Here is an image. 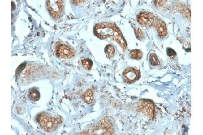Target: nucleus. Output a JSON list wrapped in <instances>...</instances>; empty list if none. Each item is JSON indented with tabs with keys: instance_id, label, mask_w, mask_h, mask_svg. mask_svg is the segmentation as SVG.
Instances as JSON below:
<instances>
[{
	"instance_id": "2",
	"label": "nucleus",
	"mask_w": 203,
	"mask_h": 135,
	"mask_svg": "<svg viewBox=\"0 0 203 135\" xmlns=\"http://www.w3.org/2000/svg\"><path fill=\"white\" fill-rule=\"evenodd\" d=\"M137 22L145 27L156 28L158 35L162 38L167 35V29L165 23L160 18L149 12H142L137 16Z\"/></svg>"
},
{
	"instance_id": "6",
	"label": "nucleus",
	"mask_w": 203,
	"mask_h": 135,
	"mask_svg": "<svg viewBox=\"0 0 203 135\" xmlns=\"http://www.w3.org/2000/svg\"><path fill=\"white\" fill-rule=\"evenodd\" d=\"M103 118L102 120L97 124L96 127L93 128L92 132L91 134H111L113 133V129L111 126L110 123L108 122V119Z\"/></svg>"
},
{
	"instance_id": "8",
	"label": "nucleus",
	"mask_w": 203,
	"mask_h": 135,
	"mask_svg": "<svg viewBox=\"0 0 203 135\" xmlns=\"http://www.w3.org/2000/svg\"><path fill=\"white\" fill-rule=\"evenodd\" d=\"M56 55L58 57L60 58L68 59L75 56V51L69 46L60 45L56 47Z\"/></svg>"
},
{
	"instance_id": "15",
	"label": "nucleus",
	"mask_w": 203,
	"mask_h": 135,
	"mask_svg": "<svg viewBox=\"0 0 203 135\" xmlns=\"http://www.w3.org/2000/svg\"><path fill=\"white\" fill-rule=\"evenodd\" d=\"M135 32H136V37L137 39L140 40V41H142V40L144 39L145 35L142 29L139 28H136Z\"/></svg>"
},
{
	"instance_id": "10",
	"label": "nucleus",
	"mask_w": 203,
	"mask_h": 135,
	"mask_svg": "<svg viewBox=\"0 0 203 135\" xmlns=\"http://www.w3.org/2000/svg\"><path fill=\"white\" fill-rule=\"evenodd\" d=\"M83 98L85 101V103H87L88 104H92L94 101L93 95L91 90H88L87 91V92L83 95Z\"/></svg>"
},
{
	"instance_id": "1",
	"label": "nucleus",
	"mask_w": 203,
	"mask_h": 135,
	"mask_svg": "<svg viewBox=\"0 0 203 135\" xmlns=\"http://www.w3.org/2000/svg\"><path fill=\"white\" fill-rule=\"evenodd\" d=\"M94 33L101 39L112 38L117 41L123 49L127 47V43L120 30L114 24L101 23L94 28Z\"/></svg>"
},
{
	"instance_id": "11",
	"label": "nucleus",
	"mask_w": 203,
	"mask_h": 135,
	"mask_svg": "<svg viewBox=\"0 0 203 135\" xmlns=\"http://www.w3.org/2000/svg\"><path fill=\"white\" fill-rule=\"evenodd\" d=\"M105 53H106V56L108 58H111L114 56L115 53V48L113 45H108L105 47Z\"/></svg>"
},
{
	"instance_id": "14",
	"label": "nucleus",
	"mask_w": 203,
	"mask_h": 135,
	"mask_svg": "<svg viewBox=\"0 0 203 135\" xmlns=\"http://www.w3.org/2000/svg\"><path fill=\"white\" fill-rule=\"evenodd\" d=\"M81 63H82V65L83 66V68L86 69V70H91V68H92V65H93L92 61L90 59H88V58L82 60Z\"/></svg>"
},
{
	"instance_id": "17",
	"label": "nucleus",
	"mask_w": 203,
	"mask_h": 135,
	"mask_svg": "<svg viewBox=\"0 0 203 135\" xmlns=\"http://www.w3.org/2000/svg\"><path fill=\"white\" fill-rule=\"evenodd\" d=\"M12 10L14 11V9H15V8H14V2H12Z\"/></svg>"
},
{
	"instance_id": "12",
	"label": "nucleus",
	"mask_w": 203,
	"mask_h": 135,
	"mask_svg": "<svg viewBox=\"0 0 203 135\" xmlns=\"http://www.w3.org/2000/svg\"><path fill=\"white\" fill-rule=\"evenodd\" d=\"M129 56L132 58H133V59L140 60V59H142L143 54H142V52L139 49H133L130 52Z\"/></svg>"
},
{
	"instance_id": "7",
	"label": "nucleus",
	"mask_w": 203,
	"mask_h": 135,
	"mask_svg": "<svg viewBox=\"0 0 203 135\" xmlns=\"http://www.w3.org/2000/svg\"><path fill=\"white\" fill-rule=\"evenodd\" d=\"M140 77V72L133 68H127L123 73V78L127 83L131 84L137 81Z\"/></svg>"
},
{
	"instance_id": "3",
	"label": "nucleus",
	"mask_w": 203,
	"mask_h": 135,
	"mask_svg": "<svg viewBox=\"0 0 203 135\" xmlns=\"http://www.w3.org/2000/svg\"><path fill=\"white\" fill-rule=\"evenodd\" d=\"M37 122L39 125L46 132H53L63 122L58 116H52L46 113H41L37 116Z\"/></svg>"
},
{
	"instance_id": "16",
	"label": "nucleus",
	"mask_w": 203,
	"mask_h": 135,
	"mask_svg": "<svg viewBox=\"0 0 203 135\" xmlns=\"http://www.w3.org/2000/svg\"><path fill=\"white\" fill-rule=\"evenodd\" d=\"M166 53H167V55L169 57H174L177 55V53H176V52H175V51H174L171 48H167V49H166Z\"/></svg>"
},
{
	"instance_id": "4",
	"label": "nucleus",
	"mask_w": 203,
	"mask_h": 135,
	"mask_svg": "<svg viewBox=\"0 0 203 135\" xmlns=\"http://www.w3.org/2000/svg\"><path fill=\"white\" fill-rule=\"evenodd\" d=\"M64 2L61 0H51L47 1V8L54 19L58 20L63 15L64 10Z\"/></svg>"
},
{
	"instance_id": "5",
	"label": "nucleus",
	"mask_w": 203,
	"mask_h": 135,
	"mask_svg": "<svg viewBox=\"0 0 203 135\" xmlns=\"http://www.w3.org/2000/svg\"><path fill=\"white\" fill-rule=\"evenodd\" d=\"M137 110L148 117L153 118L154 115V105L153 102L150 100L142 99L138 104Z\"/></svg>"
},
{
	"instance_id": "9",
	"label": "nucleus",
	"mask_w": 203,
	"mask_h": 135,
	"mask_svg": "<svg viewBox=\"0 0 203 135\" xmlns=\"http://www.w3.org/2000/svg\"><path fill=\"white\" fill-rule=\"evenodd\" d=\"M28 97L32 101H37L40 98V94L36 89H31L28 92Z\"/></svg>"
},
{
	"instance_id": "13",
	"label": "nucleus",
	"mask_w": 203,
	"mask_h": 135,
	"mask_svg": "<svg viewBox=\"0 0 203 135\" xmlns=\"http://www.w3.org/2000/svg\"><path fill=\"white\" fill-rule=\"evenodd\" d=\"M149 61L150 64L152 66H157L161 64L160 61L158 59V57L155 53H150V58Z\"/></svg>"
}]
</instances>
